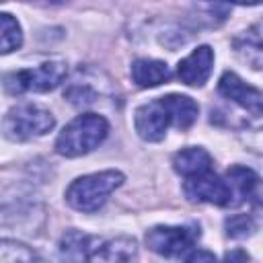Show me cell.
Returning a JSON list of instances; mask_svg holds the SVG:
<instances>
[{
    "mask_svg": "<svg viewBox=\"0 0 263 263\" xmlns=\"http://www.w3.org/2000/svg\"><path fill=\"white\" fill-rule=\"evenodd\" d=\"M173 168L179 175H183L185 179H193V177H199V175L210 173V168H212V156L203 148L189 146V148L179 150L173 156Z\"/></svg>",
    "mask_w": 263,
    "mask_h": 263,
    "instance_id": "cell-11",
    "label": "cell"
},
{
    "mask_svg": "<svg viewBox=\"0 0 263 263\" xmlns=\"http://www.w3.org/2000/svg\"><path fill=\"white\" fill-rule=\"evenodd\" d=\"M226 230L232 238H242V236H249L255 230V224H253L251 216L238 214V216H232V218L226 220Z\"/></svg>",
    "mask_w": 263,
    "mask_h": 263,
    "instance_id": "cell-19",
    "label": "cell"
},
{
    "mask_svg": "<svg viewBox=\"0 0 263 263\" xmlns=\"http://www.w3.org/2000/svg\"><path fill=\"white\" fill-rule=\"evenodd\" d=\"M171 78V68L160 60H136L132 64V80L142 88H152Z\"/></svg>",
    "mask_w": 263,
    "mask_h": 263,
    "instance_id": "cell-13",
    "label": "cell"
},
{
    "mask_svg": "<svg viewBox=\"0 0 263 263\" xmlns=\"http://www.w3.org/2000/svg\"><path fill=\"white\" fill-rule=\"evenodd\" d=\"M249 132H251L255 138H261V136H263V123H255V125H253ZM261 150H263V148H261Z\"/></svg>",
    "mask_w": 263,
    "mask_h": 263,
    "instance_id": "cell-22",
    "label": "cell"
},
{
    "mask_svg": "<svg viewBox=\"0 0 263 263\" xmlns=\"http://www.w3.org/2000/svg\"><path fill=\"white\" fill-rule=\"evenodd\" d=\"M212 66H214V49L210 45H199L179 62L177 76L187 86H203L212 74Z\"/></svg>",
    "mask_w": 263,
    "mask_h": 263,
    "instance_id": "cell-8",
    "label": "cell"
},
{
    "mask_svg": "<svg viewBox=\"0 0 263 263\" xmlns=\"http://www.w3.org/2000/svg\"><path fill=\"white\" fill-rule=\"evenodd\" d=\"M0 31H2V49H0L2 53H10L16 47H21L23 33H21L18 21L12 14H8V12L0 14Z\"/></svg>",
    "mask_w": 263,
    "mask_h": 263,
    "instance_id": "cell-17",
    "label": "cell"
},
{
    "mask_svg": "<svg viewBox=\"0 0 263 263\" xmlns=\"http://www.w3.org/2000/svg\"><path fill=\"white\" fill-rule=\"evenodd\" d=\"M185 263H218L216 261V255L205 251V249H197V251H191L185 259Z\"/></svg>",
    "mask_w": 263,
    "mask_h": 263,
    "instance_id": "cell-20",
    "label": "cell"
},
{
    "mask_svg": "<svg viewBox=\"0 0 263 263\" xmlns=\"http://www.w3.org/2000/svg\"><path fill=\"white\" fill-rule=\"evenodd\" d=\"M134 257H136V240L119 236L90 251L88 263H129Z\"/></svg>",
    "mask_w": 263,
    "mask_h": 263,
    "instance_id": "cell-12",
    "label": "cell"
},
{
    "mask_svg": "<svg viewBox=\"0 0 263 263\" xmlns=\"http://www.w3.org/2000/svg\"><path fill=\"white\" fill-rule=\"evenodd\" d=\"M55 125L53 115L39 107V105H18L12 107L2 121V129H4V138L12 140V142H25L37 136H43L47 132H51Z\"/></svg>",
    "mask_w": 263,
    "mask_h": 263,
    "instance_id": "cell-3",
    "label": "cell"
},
{
    "mask_svg": "<svg viewBox=\"0 0 263 263\" xmlns=\"http://www.w3.org/2000/svg\"><path fill=\"white\" fill-rule=\"evenodd\" d=\"M185 195L191 201H205L214 205H232V193L226 179L214 175L212 171L193 179H187L183 185Z\"/></svg>",
    "mask_w": 263,
    "mask_h": 263,
    "instance_id": "cell-7",
    "label": "cell"
},
{
    "mask_svg": "<svg viewBox=\"0 0 263 263\" xmlns=\"http://www.w3.org/2000/svg\"><path fill=\"white\" fill-rule=\"evenodd\" d=\"M68 74L64 62H45L35 68H23L4 76V88L10 95L21 92H45L55 88Z\"/></svg>",
    "mask_w": 263,
    "mask_h": 263,
    "instance_id": "cell-4",
    "label": "cell"
},
{
    "mask_svg": "<svg viewBox=\"0 0 263 263\" xmlns=\"http://www.w3.org/2000/svg\"><path fill=\"white\" fill-rule=\"evenodd\" d=\"M234 53L251 68H263V21L255 23L247 31H242L232 41Z\"/></svg>",
    "mask_w": 263,
    "mask_h": 263,
    "instance_id": "cell-10",
    "label": "cell"
},
{
    "mask_svg": "<svg viewBox=\"0 0 263 263\" xmlns=\"http://www.w3.org/2000/svg\"><path fill=\"white\" fill-rule=\"evenodd\" d=\"M107 134H109V123L103 115L97 113L78 115L60 132L55 140V152L68 158L88 154L107 138Z\"/></svg>",
    "mask_w": 263,
    "mask_h": 263,
    "instance_id": "cell-1",
    "label": "cell"
},
{
    "mask_svg": "<svg viewBox=\"0 0 263 263\" xmlns=\"http://www.w3.org/2000/svg\"><path fill=\"white\" fill-rule=\"evenodd\" d=\"M224 179H226V183L230 187V193H232V205L238 203V201H242L245 197H249L255 191L257 183H259V177L251 168L238 166V164L230 166L226 171V177Z\"/></svg>",
    "mask_w": 263,
    "mask_h": 263,
    "instance_id": "cell-16",
    "label": "cell"
},
{
    "mask_svg": "<svg viewBox=\"0 0 263 263\" xmlns=\"http://www.w3.org/2000/svg\"><path fill=\"white\" fill-rule=\"evenodd\" d=\"M88 236L76 230H68L60 240V259L62 263H88L90 247Z\"/></svg>",
    "mask_w": 263,
    "mask_h": 263,
    "instance_id": "cell-15",
    "label": "cell"
},
{
    "mask_svg": "<svg viewBox=\"0 0 263 263\" xmlns=\"http://www.w3.org/2000/svg\"><path fill=\"white\" fill-rule=\"evenodd\" d=\"M171 123H173V119H171V113H168L166 105L162 103V99H154V101L140 105L134 115L136 132L146 142L162 140Z\"/></svg>",
    "mask_w": 263,
    "mask_h": 263,
    "instance_id": "cell-6",
    "label": "cell"
},
{
    "mask_svg": "<svg viewBox=\"0 0 263 263\" xmlns=\"http://www.w3.org/2000/svg\"><path fill=\"white\" fill-rule=\"evenodd\" d=\"M199 236L197 226H154L146 232V245L150 251L175 259L185 255Z\"/></svg>",
    "mask_w": 263,
    "mask_h": 263,
    "instance_id": "cell-5",
    "label": "cell"
},
{
    "mask_svg": "<svg viewBox=\"0 0 263 263\" xmlns=\"http://www.w3.org/2000/svg\"><path fill=\"white\" fill-rule=\"evenodd\" d=\"M247 261H249V257H247V253L240 251V249L228 251V253L224 255V259H222V263H247Z\"/></svg>",
    "mask_w": 263,
    "mask_h": 263,
    "instance_id": "cell-21",
    "label": "cell"
},
{
    "mask_svg": "<svg viewBox=\"0 0 263 263\" xmlns=\"http://www.w3.org/2000/svg\"><path fill=\"white\" fill-rule=\"evenodd\" d=\"M123 183L119 171H101L78 177L66 189V201L78 212H97L107 197Z\"/></svg>",
    "mask_w": 263,
    "mask_h": 263,
    "instance_id": "cell-2",
    "label": "cell"
},
{
    "mask_svg": "<svg viewBox=\"0 0 263 263\" xmlns=\"http://www.w3.org/2000/svg\"><path fill=\"white\" fill-rule=\"evenodd\" d=\"M0 263H37V255L14 240H2L0 247Z\"/></svg>",
    "mask_w": 263,
    "mask_h": 263,
    "instance_id": "cell-18",
    "label": "cell"
},
{
    "mask_svg": "<svg viewBox=\"0 0 263 263\" xmlns=\"http://www.w3.org/2000/svg\"><path fill=\"white\" fill-rule=\"evenodd\" d=\"M218 90L222 97L228 101L249 109L251 113H261L263 111V92L257 90L255 86L247 84L238 74L234 72H224L218 82Z\"/></svg>",
    "mask_w": 263,
    "mask_h": 263,
    "instance_id": "cell-9",
    "label": "cell"
},
{
    "mask_svg": "<svg viewBox=\"0 0 263 263\" xmlns=\"http://www.w3.org/2000/svg\"><path fill=\"white\" fill-rule=\"evenodd\" d=\"M160 99L166 105L175 127L189 129L195 123L199 107H197V103L191 97H187V95H166V97H160Z\"/></svg>",
    "mask_w": 263,
    "mask_h": 263,
    "instance_id": "cell-14",
    "label": "cell"
}]
</instances>
